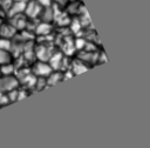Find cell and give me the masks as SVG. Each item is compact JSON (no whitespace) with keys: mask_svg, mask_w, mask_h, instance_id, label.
Instances as JSON below:
<instances>
[{"mask_svg":"<svg viewBox=\"0 0 150 148\" xmlns=\"http://www.w3.org/2000/svg\"><path fill=\"white\" fill-rule=\"evenodd\" d=\"M19 86V80L14 75H2L0 78V92L6 93L16 89Z\"/></svg>","mask_w":150,"mask_h":148,"instance_id":"cell-1","label":"cell"},{"mask_svg":"<svg viewBox=\"0 0 150 148\" xmlns=\"http://www.w3.org/2000/svg\"><path fill=\"white\" fill-rule=\"evenodd\" d=\"M41 11H42V6L36 0H29L26 4V8H25L23 13H26V18L35 19V18H38L40 15Z\"/></svg>","mask_w":150,"mask_h":148,"instance_id":"cell-2","label":"cell"},{"mask_svg":"<svg viewBox=\"0 0 150 148\" xmlns=\"http://www.w3.org/2000/svg\"><path fill=\"white\" fill-rule=\"evenodd\" d=\"M52 67L49 66L48 62L46 61H39L33 66V74L35 76H41V78H47L52 73Z\"/></svg>","mask_w":150,"mask_h":148,"instance_id":"cell-3","label":"cell"},{"mask_svg":"<svg viewBox=\"0 0 150 148\" xmlns=\"http://www.w3.org/2000/svg\"><path fill=\"white\" fill-rule=\"evenodd\" d=\"M27 0H14L11 4V7L8 8V16H13L16 14H22L26 8Z\"/></svg>","mask_w":150,"mask_h":148,"instance_id":"cell-4","label":"cell"},{"mask_svg":"<svg viewBox=\"0 0 150 148\" xmlns=\"http://www.w3.org/2000/svg\"><path fill=\"white\" fill-rule=\"evenodd\" d=\"M11 18V25L15 28V29H23L26 28V25H27V20H26V16H23L22 14H16V15H13V16H9Z\"/></svg>","mask_w":150,"mask_h":148,"instance_id":"cell-5","label":"cell"},{"mask_svg":"<svg viewBox=\"0 0 150 148\" xmlns=\"http://www.w3.org/2000/svg\"><path fill=\"white\" fill-rule=\"evenodd\" d=\"M41 18V21L42 22H48L50 23L53 20H54V8L52 6H46V7H42V11L39 15Z\"/></svg>","mask_w":150,"mask_h":148,"instance_id":"cell-6","label":"cell"},{"mask_svg":"<svg viewBox=\"0 0 150 148\" xmlns=\"http://www.w3.org/2000/svg\"><path fill=\"white\" fill-rule=\"evenodd\" d=\"M48 60H49L48 63L52 67V69H60L62 66V62H63V55L60 52L53 53Z\"/></svg>","mask_w":150,"mask_h":148,"instance_id":"cell-7","label":"cell"},{"mask_svg":"<svg viewBox=\"0 0 150 148\" xmlns=\"http://www.w3.org/2000/svg\"><path fill=\"white\" fill-rule=\"evenodd\" d=\"M52 54L53 53H50V49L48 47H46V46H39L36 48V51H35V56L40 61H47L50 58Z\"/></svg>","mask_w":150,"mask_h":148,"instance_id":"cell-8","label":"cell"},{"mask_svg":"<svg viewBox=\"0 0 150 148\" xmlns=\"http://www.w3.org/2000/svg\"><path fill=\"white\" fill-rule=\"evenodd\" d=\"M16 29L11 25V23H5V25H0V35L1 38H7L11 39L15 35Z\"/></svg>","mask_w":150,"mask_h":148,"instance_id":"cell-9","label":"cell"},{"mask_svg":"<svg viewBox=\"0 0 150 148\" xmlns=\"http://www.w3.org/2000/svg\"><path fill=\"white\" fill-rule=\"evenodd\" d=\"M50 29H52V26L48 22H41L35 26V33L39 35H47L49 34Z\"/></svg>","mask_w":150,"mask_h":148,"instance_id":"cell-10","label":"cell"},{"mask_svg":"<svg viewBox=\"0 0 150 148\" xmlns=\"http://www.w3.org/2000/svg\"><path fill=\"white\" fill-rule=\"evenodd\" d=\"M62 79H63L62 73H60V72H53V70H52V73L46 78V80H47V85H54V83L61 81Z\"/></svg>","mask_w":150,"mask_h":148,"instance_id":"cell-11","label":"cell"},{"mask_svg":"<svg viewBox=\"0 0 150 148\" xmlns=\"http://www.w3.org/2000/svg\"><path fill=\"white\" fill-rule=\"evenodd\" d=\"M71 66H73V73H74V74H80V73L84 72V70L88 68V67L84 65V62H83L82 60H80V59L73 61Z\"/></svg>","mask_w":150,"mask_h":148,"instance_id":"cell-12","label":"cell"},{"mask_svg":"<svg viewBox=\"0 0 150 148\" xmlns=\"http://www.w3.org/2000/svg\"><path fill=\"white\" fill-rule=\"evenodd\" d=\"M14 70H15L14 65L11 63V62L0 65V74H1V75H13Z\"/></svg>","mask_w":150,"mask_h":148,"instance_id":"cell-13","label":"cell"},{"mask_svg":"<svg viewBox=\"0 0 150 148\" xmlns=\"http://www.w3.org/2000/svg\"><path fill=\"white\" fill-rule=\"evenodd\" d=\"M11 60H12V54L8 53V51L0 49V65L11 62Z\"/></svg>","mask_w":150,"mask_h":148,"instance_id":"cell-14","label":"cell"},{"mask_svg":"<svg viewBox=\"0 0 150 148\" xmlns=\"http://www.w3.org/2000/svg\"><path fill=\"white\" fill-rule=\"evenodd\" d=\"M80 7H81V5L79 4V2H76V1H73V2H70L69 4V6H68V13H70V14H79V12H80Z\"/></svg>","mask_w":150,"mask_h":148,"instance_id":"cell-15","label":"cell"},{"mask_svg":"<svg viewBox=\"0 0 150 148\" xmlns=\"http://www.w3.org/2000/svg\"><path fill=\"white\" fill-rule=\"evenodd\" d=\"M69 25H70V28H71V31H73L74 33H77V32L82 28V25H81V22H80L79 19H73V20H70V21H69Z\"/></svg>","mask_w":150,"mask_h":148,"instance_id":"cell-16","label":"cell"},{"mask_svg":"<svg viewBox=\"0 0 150 148\" xmlns=\"http://www.w3.org/2000/svg\"><path fill=\"white\" fill-rule=\"evenodd\" d=\"M12 47V41L7 38H1L0 39V49H5V51H11Z\"/></svg>","mask_w":150,"mask_h":148,"instance_id":"cell-17","label":"cell"},{"mask_svg":"<svg viewBox=\"0 0 150 148\" xmlns=\"http://www.w3.org/2000/svg\"><path fill=\"white\" fill-rule=\"evenodd\" d=\"M84 45H86L84 38H77V39L74 41V47H75L76 49H82V48L84 47Z\"/></svg>","mask_w":150,"mask_h":148,"instance_id":"cell-18","label":"cell"},{"mask_svg":"<svg viewBox=\"0 0 150 148\" xmlns=\"http://www.w3.org/2000/svg\"><path fill=\"white\" fill-rule=\"evenodd\" d=\"M13 0H0V5L4 7V9L8 11V8L11 7V4H12Z\"/></svg>","mask_w":150,"mask_h":148,"instance_id":"cell-19","label":"cell"},{"mask_svg":"<svg viewBox=\"0 0 150 148\" xmlns=\"http://www.w3.org/2000/svg\"><path fill=\"white\" fill-rule=\"evenodd\" d=\"M42 7H46V6H52V1L53 0H36Z\"/></svg>","mask_w":150,"mask_h":148,"instance_id":"cell-20","label":"cell"},{"mask_svg":"<svg viewBox=\"0 0 150 148\" xmlns=\"http://www.w3.org/2000/svg\"><path fill=\"white\" fill-rule=\"evenodd\" d=\"M53 1H55L57 5H60V6H64L67 2H68V0H53Z\"/></svg>","mask_w":150,"mask_h":148,"instance_id":"cell-21","label":"cell"}]
</instances>
